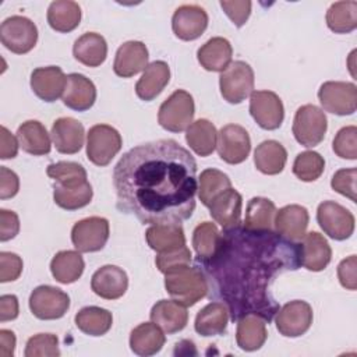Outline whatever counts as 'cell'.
I'll return each instance as SVG.
<instances>
[{
    "label": "cell",
    "mask_w": 357,
    "mask_h": 357,
    "mask_svg": "<svg viewBox=\"0 0 357 357\" xmlns=\"http://www.w3.org/2000/svg\"><path fill=\"white\" fill-rule=\"evenodd\" d=\"M195 105L192 96L184 91H174L159 107L158 123L170 132L185 131L192 123Z\"/></svg>",
    "instance_id": "cell-4"
},
{
    "label": "cell",
    "mask_w": 357,
    "mask_h": 357,
    "mask_svg": "<svg viewBox=\"0 0 357 357\" xmlns=\"http://www.w3.org/2000/svg\"><path fill=\"white\" fill-rule=\"evenodd\" d=\"M25 357H56L60 356L59 339L53 333H38L28 339Z\"/></svg>",
    "instance_id": "cell-46"
},
{
    "label": "cell",
    "mask_w": 357,
    "mask_h": 357,
    "mask_svg": "<svg viewBox=\"0 0 357 357\" xmlns=\"http://www.w3.org/2000/svg\"><path fill=\"white\" fill-rule=\"evenodd\" d=\"M318 99L325 112L349 116L357 109V86L353 82L326 81L318 89Z\"/></svg>",
    "instance_id": "cell-9"
},
{
    "label": "cell",
    "mask_w": 357,
    "mask_h": 357,
    "mask_svg": "<svg viewBox=\"0 0 357 357\" xmlns=\"http://www.w3.org/2000/svg\"><path fill=\"white\" fill-rule=\"evenodd\" d=\"M308 222V211L301 205L291 204L276 211L273 229L282 237L297 243L305 236Z\"/></svg>",
    "instance_id": "cell-18"
},
{
    "label": "cell",
    "mask_w": 357,
    "mask_h": 357,
    "mask_svg": "<svg viewBox=\"0 0 357 357\" xmlns=\"http://www.w3.org/2000/svg\"><path fill=\"white\" fill-rule=\"evenodd\" d=\"M20 231L18 215L13 211L0 209V241L14 238Z\"/></svg>",
    "instance_id": "cell-53"
},
{
    "label": "cell",
    "mask_w": 357,
    "mask_h": 357,
    "mask_svg": "<svg viewBox=\"0 0 357 357\" xmlns=\"http://www.w3.org/2000/svg\"><path fill=\"white\" fill-rule=\"evenodd\" d=\"M67 75L57 66L38 67L31 74V88L33 93L45 102H56L66 89Z\"/></svg>",
    "instance_id": "cell-17"
},
{
    "label": "cell",
    "mask_w": 357,
    "mask_h": 357,
    "mask_svg": "<svg viewBox=\"0 0 357 357\" xmlns=\"http://www.w3.org/2000/svg\"><path fill=\"white\" fill-rule=\"evenodd\" d=\"M148 59V49L142 42H124L116 52L113 71L121 78H130L146 68Z\"/></svg>",
    "instance_id": "cell-20"
},
{
    "label": "cell",
    "mask_w": 357,
    "mask_h": 357,
    "mask_svg": "<svg viewBox=\"0 0 357 357\" xmlns=\"http://www.w3.org/2000/svg\"><path fill=\"white\" fill-rule=\"evenodd\" d=\"M52 139L60 153L74 155L81 151L85 138L82 123L73 117H60L52 126Z\"/></svg>",
    "instance_id": "cell-21"
},
{
    "label": "cell",
    "mask_w": 357,
    "mask_h": 357,
    "mask_svg": "<svg viewBox=\"0 0 357 357\" xmlns=\"http://www.w3.org/2000/svg\"><path fill=\"white\" fill-rule=\"evenodd\" d=\"M230 319L227 307L220 301H212L201 308L195 317L194 329L201 336H216L226 331Z\"/></svg>",
    "instance_id": "cell-29"
},
{
    "label": "cell",
    "mask_w": 357,
    "mask_h": 357,
    "mask_svg": "<svg viewBox=\"0 0 357 357\" xmlns=\"http://www.w3.org/2000/svg\"><path fill=\"white\" fill-rule=\"evenodd\" d=\"M165 287L170 297L184 307H192L208 296V282L198 265H185L165 273Z\"/></svg>",
    "instance_id": "cell-3"
},
{
    "label": "cell",
    "mask_w": 357,
    "mask_h": 357,
    "mask_svg": "<svg viewBox=\"0 0 357 357\" xmlns=\"http://www.w3.org/2000/svg\"><path fill=\"white\" fill-rule=\"evenodd\" d=\"M74 319L77 328L89 336H102L107 333L113 324L112 312L95 305L81 308Z\"/></svg>",
    "instance_id": "cell-39"
},
{
    "label": "cell",
    "mask_w": 357,
    "mask_h": 357,
    "mask_svg": "<svg viewBox=\"0 0 357 357\" xmlns=\"http://www.w3.org/2000/svg\"><path fill=\"white\" fill-rule=\"evenodd\" d=\"M317 220L324 233L337 241L349 238L354 231L353 213L335 201H324L318 205Z\"/></svg>",
    "instance_id": "cell-10"
},
{
    "label": "cell",
    "mask_w": 357,
    "mask_h": 357,
    "mask_svg": "<svg viewBox=\"0 0 357 357\" xmlns=\"http://www.w3.org/2000/svg\"><path fill=\"white\" fill-rule=\"evenodd\" d=\"M268 337L266 322L257 314H247L237 319L236 342L244 351L261 349Z\"/></svg>",
    "instance_id": "cell-28"
},
{
    "label": "cell",
    "mask_w": 357,
    "mask_h": 357,
    "mask_svg": "<svg viewBox=\"0 0 357 357\" xmlns=\"http://www.w3.org/2000/svg\"><path fill=\"white\" fill-rule=\"evenodd\" d=\"M110 234L109 222L100 216H89L78 220L71 229V241L79 252L102 250Z\"/></svg>",
    "instance_id": "cell-12"
},
{
    "label": "cell",
    "mask_w": 357,
    "mask_h": 357,
    "mask_svg": "<svg viewBox=\"0 0 357 357\" xmlns=\"http://www.w3.org/2000/svg\"><path fill=\"white\" fill-rule=\"evenodd\" d=\"M128 287L127 273L116 265L100 266L91 279L92 291L105 300H117Z\"/></svg>",
    "instance_id": "cell-19"
},
{
    "label": "cell",
    "mask_w": 357,
    "mask_h": 357,
    "mask_svg": "<svg viewBox=\"0 0 357 357\" xmlns=\"http://www.w3.org/2000/svg\"><path fill=\"white\" fill-rule=\"evenodd\" d=\"M85 268V262L79 251H59L50 262V272L53 278L63 284L77 282Z\"/></svg>",
    "instance_id": "cell-36"
},
{
    "label": "cell",
    "mask_w": 357,
    "mask_h": 357,
    "mask_svg": "<svg viewBox=\"0 0 357 357\" xmlns=\"http://www.w3.org/2000/svg\"><path fill=\"white\" fill-rule=\"evenodd\" d=\"M20 190V178L18 176L7 169L6 166L0 167V198L7 199L17 195Z\"/></svg>",
    "instance_id": "cell-54"
},
{
    "label": "cell",
    "mask_w": 357,
    "mask_h": 357,
    "mask_svg": "<svg viewBox=\"0 0 357 357\" xmlns=\"http://www.w3.org/2000/svg\"><path fill=\"white\" fill-rule=\"evenodd\" d=\"M61 100L73 110L85 112L91 109L96 100L95 84L82 74H68Z\"/></svg>",
    "instance_id": "cell-22"
},
{
    "label": "cell",
    "mask_w": 357,
    "mask_h": 357,
    "mask_svg": "<svg viewBox=\"0 0 357 357\" xmlns=\"http://www.w3.org/2000/svg\"><path fill=\"white\" fill-rule=\"evenodd\" d=\"M70 308V297L63 290L42 284L32 290L29 296V310L31 312L43 321L59 319L64 317Z\"/></svg>",
    "instance_id": "cell-11"
},
{
    "label": "cell",
    "mask_w": 357,
    "mask_h": 357,
    "mask_svg": "<svg viewBox=\"0 0 357 357\" xmlns=\"http://www.w3.org/2000/svg\"><path fill=\"white\" fill-rule=\"evenodd\" d=\"M73 54L86 67H99L106 60L107 43L102 35L86 32L74 42Z\"/></svg>",
    "instance_id": "cell-32"
},
{
    "label": "cell",
    "mask_w": 357,
    "mask_h": 357,
    "mask_svg": "<svg viewBox=\"0 0 357 357\" xmlns=\"http://www.w3.org/2000/svg\"><path fill=\"white\" fill-rule=\"evenodd\" d=\"M208 282V296L219 298L234 322L257 314L272 322L280 308L271 294L275 278L301 266V244L275 230H250L241 223L223 229L213 255L197 262Z\"/></svg>",
    "instance_id": "cell-1"
},
{
    "label": "cell",
    "mask_w": 357,
    "mask_h": 357,
    "mask_svg": "<svg viewBox=\"0 0 357 357\" xmlns=\"http://www.w3.org/2000/svg\"><path fill=\"white\" fill-rule=\"evenodd\" d=\"M120 132L109 124H95L86 134V156L96 166H107L120 152Z\"/></svg>",
    "instance_id": "cell-6"
},
{
    "label": "cell",
    "mask_w": 357,
    "mask_h": 357,
    "mask_svg": "<svg viewBox=\"0 0 357 357\" xmlns=\"http://www.w3.org/2000/svg\"><path fill=\"white\" fill-rule=\"evenodd\" d=\"M170 68L167 63L158 60L146 66L141 78L135 84V93L141 100H153L169 84Z\"/></svg>",
    "instance_id": "cell-27"
},
{
    "label": "cell",
    "mask_w": 357,
    "mask_h": 357,
    "mask_svg": "<svg viewBox=\"0 0 357 357\" xmlns=\"http://www.w3.org/2000/svg\"><path fill=\"white\" fill-rule=\"evenodd\" d=\"M286 160L287 152L284 146L275 139H266L261 142L254 152L255 167L268 176L279 174L284 169Z\"/></svg>",
    "instance_id": "cell-34"
},
{
    "label": "cell",
    "mask_w": 357,
    "mask_h": 357,
    "mask_svg": "<svg viewBox=\"0 0 357 357\" xmlns=\"http://www.w3.org/2000/svg\"><path fill=\"white\" fill-rule=\"evenodd\" d=\"M231 187L227 174L218 169H205L198 177V197L202 205L209 206L211 202L223 191Z\"/></svg>",
    "instance_id": "cell-41"
},
{
    "label": "cell",
    "mask_w": 357,
    "mask_h": 357,
    "mask_svg": "<svg viewBox=\"0 0 357 357\" xmlns=\"http://www.w3.org/2000/svg\"><path fill=\"white\" fill-rule=\"evenodd\" d=\"M328 120L322 109L315 105H303L293 120V135L305 148L319 145L326 134Z\"/></svg>",
    "instance_id": "cell-5"
},
{
    "label": "cell",
    "mask_w": 357,
    "mask_h": 357,
    "mask_svg": "<svg viewBox=\"0 0 357 357\" xmlns=\"http://www.w3.org/2000/svg\"><path fill=\"white\" fill-rule=\"evenodd\" d=\"M191 259H192V255L190 248L187 245H183L174 251L159 252L158 257L155 258V264H156V268L165 275L177 268L190 265Z\"/></svg>",
    "instance_id": "cell-48"
},
{
    "label": "cell",
    "mask_w": 357,
    "mask_h": 357,
    "mask_svg": "<svg viewBox=\"0 0 357 357\" xmlns=\"http://www.w3.org/2000/svg\"><path fill=\"white\" fill-rule=\"evenodd\" d=\"M356 177H357V169L356 167H350V169H340L337 170L332 180H331V185L332 188L350 198V201L356 202L357 197H356Z\"/></svg>",
    "instance_id": "cell-49"
},
{
    "label": "cell",
    "mask_w": 357,
    "mask_h": 357,
    "mask_svg": "<svg viewBox=\"0 0 357 357\" xmlns=\"http://www.w3.org/2000/svg\"><path fill=\"white\" fill-rule=\"evenodd\" d=\"M219 4L223 8V11L226 13V15L231 20V22L237 28L243 26L251 14L252 3L248 0H243V1H223L222 0Z\"/></svg>",
    "instance_id": "cell-51"
},
{
    "label": "cell",
    "mask_w": 357,
    "mask_h": 357,
    "mask_svg": "<svg viewBox=\"0 0 357 357\" xmlns=\"http://www.w3.org/2000/svg\"><path fill=\"white\" fill-rule=\"evenodd\" d=\"M332 148L339 158L356 160L357 159V127L346 126L340 128L333 138Z\"/></svg>",
    "instance_id": "cell-47"
},
{
    "label": "cell",
    "mask_w": 357,
    "mask_h": 357,
    "mask_svg": "<svg viewBox=\"0 0 357 357\" xmlns=\"http://www.w3.org/2000/svg\"><path fill=\"white\" fill-rule=\"evenodd\" d=\"M113 185L121 213L144 225H180L195 209L197 162L174 139L146 142L120 158Z\"/></svg>",
    "instance_id": "cell-2"
},
{
    "label": "cell",
    "mask_w": 357,
    "mask_h": 357,
    "mask_svg": "<svg viewBox=\"0 0 357 357\" xmlns=\"http://www.w3.org/2000/svg\"><path fill=\"white\" fill-rule=\"evenodd\" d=\"M47 176L63 187H78L86 183V170L75 162H57L46 169Z\"/></svg>",
    "instance_id": "cell-44"
},
{
    "label": "cell",
    "mask_w": 357,
    "mask_h": 357,
    "mask_svg": "<svg viewBox=\"0 0 357 357\" xmlns=\"http://www.w3.org/2000/svg\"><path fill=\"white\" fill-rule=\"evenodd\" d=\"M0 40L15 54L31 52L38 42V28L26 17L11 15L0 25Z\"/></svg>",
    "instance_id": "cell-8"
},
{
    "label": "cell",
    "mask_w": 357,
    "mask_h": 357,
    "mask_svg": "<svg viewBox=\"0 0 357 357\" xmlns=\"http://www.w3.org/2000/svg\"><path fill=\"white\" fill-rule=\"evenodd\" d=\"M1 134H0V158L1 159H13L17 156L18 153V139L17 137H14L4 126H1L0 128Z\"/></svg>",
    "instance_id": "cell-55"
},
{
    "label": "cell",
    "mask_w": 357,
    "mask_h": 357,
    "mask_svg": "<svg viewBox=\"0 0 357 357\" xmlns=\"http://www.w3.org/2000/svg\"><path fill=\"white\" fill-rule=\"evenodd\" d=\"M233 49L226 38L215 36L206 40L197 52V59L206 71L222 73L231 63Z\"/></svg>",
    "instance_id": "cell-26"
},
{
    "label": "cell",
    "mask_w": 357,
    "mask_h": 357,
    "mask_svg": "<svg viewBox=\"0 0 357 357\" xmlns=\"http://www.w3.org/2000/svg\"><path fill=\"white\" fill-rule=\"evenodd\" d=\"M185 141L198 156H209L218 142L216 127L206 119H198L185 130Z\"/></svg>",
    "instance_id": "cell-35"
},
{
    "label": "cell",
    "mask_w": 357,
    "mask_h": 357,
    "mask_svg": "<svg viewBox=\"0 0 357 357\" xmlns=\"http://www.w3.org/2000/svg\"><path fill=\"white\" fill-rule=\"evenodd\" d=\"M243 198L234 188H227L219 194L208 206L212 219L223 229L234 227L240 225Z\"/></svg>",
    "instance_id": "cell-24"
},
{
    "label": "cell",
    "mask_w": 357,
    "mask_h": 357,
    "mask_svg": "<svg viewBox=\"0 0 357 357\" xmlns=\"http://www.w3.org/2000/svg\"><path fill=\"white\" fill-rule=\"evenodd\" d=\"M356 268H357V258L356 255H350L346 259H343L337 265V278L340 284L347 290H356L357 289V276H356Z\"/></svg>",
    "instance_id": "cell-52"
},
{
    "label": "cell",
    "mask_w": 357,
    "mask_h": 357,
    "mask_svg": "<svg viewBox=\"0 0 357 357\" xmlns=\"http://www.w3.org/2000/svg\"><path fill=\"white\" fill-rule=\"evenodd\" d=\"M326 25L335 33H350L357 28V3L336 1L326 11Z\"/></svg>",
    "instance_id": "cell-40"
},
{
    "label": "cell",
    "mask_w": 357,
    "mask_h": 357,
    "mask_svg": "<svg viewBox=\"0 0 357 357\" xmlns=\"http://www.w3.org/2000/svg\"><path fill=\"white\" fill-rule=\"evenodd\" d=\"M22 259L14 252H0V282H14L22 273Z\"/></svg>",
    "instance_id": "cell-50"
},
{
    "label": "cell",
    "mask_w": 357,
    "mask_h": 357,
    "mask_svg": "<svg viewBox=\"0 0 357 357\" xmlns=\"http://www.w3.org/2000/svg\"><path fill=\"white\" fill-rule=\"evenodd\" d=\"M166 342L163 331L155 322H142L130 333L131 350L142 357L159 353Z\"/></svg>",
    "instance_id": "cell-30"
},
{
    "label": "cell",
    "mask_w": 357,
    "mask_h": 357,
    "mask_svg": "<svg viewBox=\"0 0 357 357\" xmlns=\"http://www.w3.org/2000/svg\"><path fill=\"white\" fill-rule=\"evenodd\" d=\"M273 319L280 335L286 337H298L310 329L314 314L307 301L293 300L280 307Z\"/></svg>",
    "instance_id": "cell-13"
},
{
    "label": "cell",
    "mask_w": 357,
    "mask_h": 357,
    "mask_svg": "<svg viewBox=\"0 0 357 357\" xmlns=\"http://www.w3.org/2000/svg\"><path fill=\"white\" fill-rule=\"evenodd\" d=\"M47 22L57 32H71L81 22V7L71 0L52 1L47 8Z\"/></svg>",
    "instance_id": "cell-37"
},
{
    "label": "cell",
    "mask_w": 357,
    "mask_h": 357,
    "mask_svg": "<svg viewBox=\"0 0 357 357\" xmlns=\"http://www.w3.org/2000/svg\"><path fill=\"white\" fill-rule=\"evenodd\" d=\"M325 169V159L315 151L298 153L293 162V173L301 181L310 183L321 177Z\"/></svg>",
    "instance_id": "cell-45"
},
{
    "label": "cell",
    "mask_w": 357,
    "mask_h": 357,
    "mask_svg": "<svg viewBox=\"0 0 357 357\" xmlns=\"http://www.w3.org/2000/svg\"><path fill=\"white\" fill-rule=\"evenodd\" d=\"M332 259V250L326 238L318 231L305 233L301 243V265L312 272L324 271Z\"/></svg>",
    "instance_id": "cell-25"
},
{
    "label": "cell",
    "mask_w": 357,
    "mask_h": 357,
    "mask_svg": "<svg viewBox=\"0 0 357 357\" xmlns=\"http://www.w3.org/2000/svg\"><path fill=\"white\" fill-rule=\"evenodd\" d=\"M149 317L167 335L183 331L188 322L187 307L176 300H159L152 307Z\"/></svg>",
    "instance_id": "cell-23"
},
{
    "label": "cell",
    "mask_w": 357,
    "mask_h": 357,
    "mask_svg": "<svg viewBox=\"0 0 357 357\" xmlns=\"http://www.w3.org/2000/svg\"><path fill=\"white\" fill-rule=\"evenodd\" d=\"M18 298L14 294H3L0 297V321H11L18 317Z\"/></svg>",
    "instance_id": "cell-56"
},
{
    "label": "cell",
    "mask_w": 357,
    "mask_h": 357,
    "mask_svg": "<svg viewBox=\"0 0 357 357\" xmlns=\"http://www.w3.org/2000/svg\"><path fill=\"white\" fill-rule=\"evenodd\" d=\"M15 350V335L13 331H0V354L1 357H13Z\"/></svg>",
    "instance_id": "cell-57"
},
{
    "label": "cell",
    "mask_w": 357,
    "mask_h": 357,
    "mask_svg": "<svg viewBox=\"0 0 357 357\" xmlns=\"http://www.w3.org/2000/svg\"><path fill=\"white\" fill-rule=\"evenodd\" d=\"M17 139L24 152L33 156L47 155L52 149L46 127L38 120H26L17 130Z\"/></svg>",
    "instance_id": "cell-31"
},
{
    "label": "cell",
    "mask_w": 357,
    "mask_h": 357,
    "mask_svg": "<svg viewBox=\"0 0 357 357\" xmlns=\"http://www.w3.org/2000/svg\"><path fill=\"white\" fill-rule=\"evenodd\" d=\"M250 114L264 130H276L284 119L280 98L272 91H252L250 95Z\"/></svg>",
    "instance_id": "cell-15"
},
{
    "label": "cell",
    "mask_w": 357,
    "mask_h": 357,
    "mask_svg": "<svg viewBox=\"0 0 357 357\" xmlns=\"http://www.w3.org/2000/svg\"><path fill=\"white\" fill-rule=\"evenodd\" d=\"M148 245L159 252H169L185 245L184 230L180 225H152L145 231Z\"/></svg>",
    "instance_id": "cell-33"
},
{
    "label": "cell",
    "mask_w": 357,
    "mask_h": 357,
    "mask_svg": "<svg viewBox=\"0 0 357 357\" xmlns=\"http://www.w3.org/2000/svg\"><path fill=\"white\" fill-rule=\"evenodd\" d=\"M216 149L220 159L229 165L244 162L251 151V139L247 130L238 124H226L218 132Z\"/></svg>",
    "instance_id": "cell-14"
},
{
    "label": "cell",
    "mask_w": 357,
    "mask_h": 357,
    "mask_svg": "<svg viewBox=\"0 0 357 357\" xmlns=\"http://www.w3.org/2000/svg\"><path fill=\"white\" fill-rule=\"evenodd\" d=\"M208 26L206 11L197 4H184L176 8L172 17V29L181 40L198 39Z\"/></svg>",
    "instance_id": "cell-16"
},
{
    "label": "cell",
    "mask_w": 357,
    "mask_h": 357,
    "mask_svg": "<svg viewBox=\"0 0 357 357\" xmlns=\"http://www.w3.org/2000/svg\"><path fill=\"white\" fill-rule=\"evenodd\" d=\"M93 191L91 184L86 181L78 187H63L54 183L53 185V199L57 206L75 211L86 206L92 199Z\"/></svg>",
    "instance_id": "cell-42"
},
{
    "label": "cell",
    "mask_w": 357,
    "mask_h": 357,
    "mask_svg": "<svg viewBox=\"0 0 357 357\" xmlns=\"http://www.w3.org/2000/svg\"><path fill=\"white\" fill-rule=\"evenodd\" d=\"M276 215L275 204L264 197H254L248 201L243 226L250 230H273Z\"/></svg>",
    "instance_id": "cell-38"
},
{
    "label": "cell",
    "mask_w": 357,
    "mask_h": 357,
    "mask_svg": "<svg viewBox=\"0 0 357 357\" xmlns=\"http://www.w3.org/2000/svg\"><path fill=\"white\" fill-rule=\"evenodd\" d=\"M220 233L215 223L202 222L199 223L192 233V247L197 252V262L209 259L219 243Z\"/></svg>",
    "instance_id": "cell-43"
},
{
    "label": "cell",
    "mask_w": 357,
    "mask_h": 357,
    "mask_svg": "<svg viewBox=\"0 0 357 357\" xmlns=\"http://www.w3.org/2000/svg\"><path fill=\"white\" fill-rule=\"evenodd\" d=\"M219 88L223 99L231 105L245 100L254 89V71L251 66L241 60L230 63L219 77Z\"/></svg>",
    "instance_id": "cell-7"
}]
</instances>
